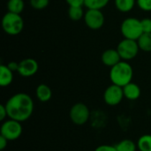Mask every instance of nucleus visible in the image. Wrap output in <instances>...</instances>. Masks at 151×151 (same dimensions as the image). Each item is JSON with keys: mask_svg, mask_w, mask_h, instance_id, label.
Masks as SVG:
<instances>
[{"mask_svg": "<svg viewBox=\"0 0 151 151\" xmlns=\"http://www.w3.org/2000/svg\"><path fill=\"white\" fill-rule=\"evenodd\" d=\"M8 118L24 122L27 120L34 111V102L32 97L26 93H17L11 96L5 103Z\"/></svg>", "mask_w": 151, "mask_h": 151, "instance_id": "1", "label": "nucleus"}, {"mask_svg": "<svg viewBox=\"0 0 151 151\" xmlns=\"http://www.w3.org/2000/svg\"><path fill=\"white\" fill-rule=\"evenodd\" d=\"M133 76V67L126 61H120L116 65L112 66L110 71V80L112 84L122 88L132 81Z\"/></svg>", "mask_w": 151, "mask_h": 151, "instance_id": "2", "label": "nucleus"}, {"mask_svg": "<svg viewBox=\"0 0 151 151\" xmlns=\"http://www.w3.org/2000/svg\"><path fill=\"white\" fill-rule=\"evenodd\" d=\"M2 27L7 35H17L23 30V19L20 14L7 12L2 19Z\"/></svg>", "mask_w": 151, "mask_h": 151, "instance_id": "3", "label": "nucleus"}, {"mask_svg": "<svg viewBox=\"0 0 151 151\" xmlns=\"http://www.w3.org/2000/svg\"><path fill=\"white\" fill-rule=\"evenodd\" d=\"M120 31L124 38L137 41L143 34L141 20L135 18H127L120 26Z\"/></svg>", "mask_w": 151, "mask_h": 151, "instance_id": "4", "label": "nucleus"}, {"mask_svg": "<svg viewBox=\"0 0 151 151\" xmlns=\"http://www.w3.org/2000/svg\"><path fill=\"white\" fill-rule=\"evenodd\" d=\"M117 50L121 59L125 61H128V60L134 59L137 56L140 50V48H139L137 41L124 38V40H122L118 44Z\"/></svg>", "mask_w": 151, "mask_h": 151, "instance_id": "5", "label": "nucleus"}, {"mask_svg": "<svg viewBox=\"0 0 151 151\" xmlns=\"http://www.w3.org/2000/svg\"><path fill=\"white\" fill-rule=\"evenodd\" d=\"M22 134L21 122L9 119L5 120L0 129V135L4 136L8 141H15L20 137Z\"/></svg>", "mask_w": 151, "mask_h": 151, "instance_id": "6", "label": "nucleus"}, {"mask_svg": "<svg viewBox=\"0 0 151 151\" xmlns=\"http://www.w3.org/2000/svg\"><path fill=\"white\" fill-rule=\"evenodd\" d=\"M69 116L73 124L77 126H83L89 119L90 111L85 104L77 103L72 106Z\"/></svg>", "mask_w": 151, "mask_h": 151, "instance_id": "7", "label": "nucleus"}, {"mask_svg": "<svg viewBox=\"0 0 151 151\" xmlns=\"http://www.w3.org/2000/svg\"><path fill=\"white\" fill-rule=\"evenodd\" d=\"M124 97L123 88L115 84L109 86L104 93V100L105 104L110 106H116L119 104Z\"/></svg>", "mask_w": 151, "mask_h": 151, "instance_id": "8", "label": "nucleus"}, {"mask_svg": "<svg viewBox=\"0 0 151 151\" xmlns=\"http://www.w3.org/2000/svg\"><path fill=\"white\" fill-rule=\"evenodd\" d=\"M84 20L90 29L98 30L104 24V16L101 10L88 9L84 15Z\"/></svg>", "mask_w": 151, "mask_h": 151, "instance_id": "9", "label": "nucleus"}, {"mask_svg": "<svg viewBox=\"0 0 151 151\" xmlns=\"http://www.w3.org/2000/svg\"><path fill=\"white\" fill-rule=\"evenodd\" d=\"M39 69L38 63L34 58H25L19 62L18 73L23 77H31L35 75Z\"/></svg>", "mask_w": 151, "mask_h": 151, "instance_id": "10", "label": "nucleus"}, {"mask_svg": "<svg viewBox=\"0 0 151 151\" xmlns=\"http://www.w3.org/2000/svg\"><path fill=\"white\" fill-rule=\"evenodd\" d=\"M120 61H121V58H120L117 49L116 50H113V49L106 50L102 54V62H103V64L104 65H106V66L111 67V68L112 66L116 65Z\"/></svg>", "mask_w": 151, "mask_h": 151, "instance_id": "11", "label": "nucleus"}, {"mask_svg": "<svg viewBox=\"0 0 151 151\" xmlns=\"http://www.w3.org/2000/svg\"><path fill=\"white\" fill-rule=\"evenodd\" d=\"M123 92H124V96L131 101L137 100L141 96V88L140 87L134 82H130L125 87H123Z\"/></svg>", "mask_w": 151, "mask_h": 151, "instance_id": "12", "label": "nucleus"}, {"mask_svg": "<svg viewBox=\"0 0 151 151\" xmlns=\"http://www.w3.org/2000/svg\"><path fill=\"white\" fill-rule=\"evenodd\" d=\"M13 81V72L7 65H0V86L8 87Z\"/></svg>", "mask_w": 151, "mask_h": 151, "instance_id": "13", "label": "nucleus"}, {"mask_svg": "<svg viewBox=\"0 0 151 151\" xmlns=\"http://www.w3.org/2000/svg\"><path fill=\"white\" fill-rule=\"evenodd\" d=\"M37 99L42 103H46L50 100L52 96V91L50 88L46 84H40L35 90Z\"/></svg>", "mask_w": 151, "mask_h": 151, "instance_id": "14", "label": "nucleus"}, {"mask_svg": "<svg viewBox=\"0 0 151 151\" xmlns=\"http://www.w3.org/2000/svg\"><path fill=\"white\" fill-rule=\"evenodd\" d=\"M140 50L145 52H151V33H143L137 40Z\"/></svg>", "mask_w": 151, "mask_h": 151, "instance_id": "15", "label": "nucleus"}, {"mask_svg": "<svg viewBox=\"0 0 151 151\" xmlns=\"http://www.w3.org/2000/svg\"><path fill=\"white\" fill-rule=\"evenodd\" d=\"M136 0H115L116 8L121 12H128L134 7Z\"/></svg>", "mask_w": 151, "mask_h": 151, "instance_id": "16", "label": "nucleus"}, {"mask_svg": "<svg viewBox=\"0 0 151 151\" xmlns=\"http://www.w3.org/2000/svg\"><path fill=\"white\" fill-rule=\"evenodd\" d=\"M25 7V3L23 0H8L7 9L8 12L12 13L20 14Z\"/></svg>", "mask_w": 151, "mask_h": 151, "instance_id": "17", "label": "nucleus"}, {"mask_svg": "<svg viewBox=\"0 0 151 151\" xmlns=\"http://www.w3.org/2000/svg\"><path fill=\"white\" fill-rule=\"evenodd\" d=\"M115 147L118 151H136L138 149L137 143H134V142L129 139L122 140Z\"/></svg>", "mask_w": 151, "mask_h": 151, "instance_id": "18", "label": "nucleus"}, {"mask_svg": "<svg viewBox=\"0 0 151 151\" xmlns=\"http://www.w3.org/2000/svg\"><path fill=\"white\" fill-rule=\"evenodd\" d=\"M83 6H69L68 16L73 21H78L84 17Z\"/></svg>", "mask_w": 151, "mask_h": 151, "instance_id": "19", "label": "nucleus"}, {"mask_svg": "<svg viewBox=\"0 0 151 151\" xmlns=\"http://www.w3.org/2000/svg\"><path fill=\"white\" fill-rule=\"evenodd\" d=\"M137 148L140 151H151V134L142 135L137 141Z\"/></svg>", "mask_w": 151, "mask_h": 151, "instance_id": "20", "label": "nucleus"}, {"mask_svg": "<svg viewBox=\"0 0 151 151\" xmlns=\"http://www.w3.org/2000/svg\"><path fill=\"white\" fill-rule=\"evenodd\" d=\"M109 1L110 0H85L84 6L87 7V9L102 10L108 4Z\"/></svg>", "mask_w": 151, "mask_h": 151, "instance_id": "21", "label": "nucleus"}, {"mask_svg": "<svg viewBox=\"0 0 151 151\" xmlns=\"http://www.w3.org/2000/svg\"><path fill=\"white\" fill-rule=\"evenodd\" d=\"M50 4V0H30L31 6L35 10L45 9Z\"/></svg>", "mask_w": 151, "mask_h": 151, "instance_id": "22", "label": "nucleus"}, {"mask_svg": "<svg viewBox=\"0 0 151 151\" xmlns=\"http://www.w3.org/2000/svg\"><path fill=\"white\" fill-rule=\"evenodd\" d=\"M138 7L144 12H151V0H136Z\"/></svg>", "mask_w": 151, "mask_h": 151, "instance_id": "23", "label": "nucleus"}, {"mask_svg": "<svg viewBox=\"0 0 151 151\" xmlns=\"http://www.w3.org/2000/svg\"><path fill=\"white\" fill-rule=\"evenodd\" d=\"M143 33H151V19L145 18L141 19Z\"/></svg>", "mask_w": 151, "mask_h": 151, "instance_id": "24", "label": "nucleus"}, {"mask_svg": "<svg viewBox=\"0 0 151 151\" xmlns=\"http://www.w3.org/2000/svg\"><path fill=\"white\" fill-rule=\"evenodd\" d=\"M95 151H118L115 146L112 145H100L98 146Z\"/></svg>", "mask_w": 151, "mask_h": 151, "instance_id": "25", "label": "nucleus"}, {"mask_svg": "<svg viewBox=\"0 0 151 151\" xmlns=\"http://www.w3.org/2000/svg\"><path fill=\"white\" fill-rule=\"evenodd\" d=\"M69 6H84L85 0H65Z\"/></svg>", "mask_w": 151, "mask_h": 151, "instance_id": "26", "label": "nucleus"}, {"mask_svg": "<svg viewBox=\"0 0 151 151\" xmlns=\"http://www.w3.org/2000/svg\"><path fill=\"white\" fill-rule=\"evenodd\" d=\"M6 117H8V113H7V110L5 108V105L1 104L0 105V121L4 120Z\"/></svg>", "mask_w": 151, "mask_h": 151, "instance_id": "27", "label": "nucleus"}, {"mask_svg": "<svg viewBox=\"0 0 151 151\" xmlns=\"http://www.w3.org/2000/svg\"><path fill=\"white\" fill-rule=\"evenodd\" d=\"M8 68L12 71V72H18V69H19V63L17 62H14V61H12V62H9L7 65Z\"/></svg>", "mask_w": 151, "mask_h": 151, "instance_id": "28", "label": "nucleus"}, {"mask_svg": "<svg viewBox=\"0 0 151 151\" xmlns=\"http://www.w3.org/2000/svg\"><path fill=\"white\" fill-rule=\"evenodd\" d=\"M8 140L5 139L4 136L0 135V150H4L6 147H7V143H8Z\"/></svg>", "mask_w": 151, "mask_h": 151, "instance_id": "29", "label": "nucleus"}]
</instances>
